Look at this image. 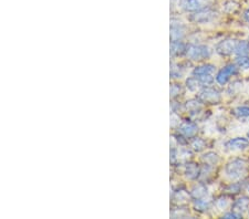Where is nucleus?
<instances>
[{
  "instance_id": "nucleus-1",
  "label": "nucleus",
  "mask_w": 249,
  "mask_h": 219,
  "mask_svg": "<svg viewBox=\"0 0 249 219\" xmlns=\"http://www.w3.org/2000/svg\"><path fill=\"white\" fill-rule=\"evenodd\" d=\"M249 170V163L245 158H234L225 166V174L231 181H239L246 176Z\"/></svg>"
},
{
  "instance_id": "nucleus-2",
  "label": "nucleus",
  "mask_w": 249,
  "mask_h": 219,
  "mask_svg": "<svg viewBox=\"0 0 249 219\" xmlns=\"http://www.w3.org/2000/svg\"><path fill=\"white\" fill-rule=\"evenodd\" d=\"M212 50L204 45H188L186 49V57L193 61H203L210 59Z\"/></svg>"
},
{
  "instance_id": "nucleus-3",
  "label": "nucleus",
  "mask_w": 249,
  "mask_h": 219,
  "mask_svg": "<svg viewBox=\"0 0 249 219\" xmlns=\"http://www.w3.org/2000/svg\"><path fill=\"white\" fill-rule=\"evenodd\" d=\"M197 99L203 104H218L222 101V95L214 87L204 86L197 93Z\"/></svg>"
},
{
  "instance_id": "nucleus-4",
  "label": "nucleus",
  "mask_w": 249,
  "mask_h": 219,
  "mask_svg": "<svg viewBox=\"0 0 249 219\" xmlns=\"http://www.w3.org/2000/svg\"><path fill=\"white\" fill-rule=\"evenodd\" d=\"M217 18V13L215 10H213L212 8H206V9L196 11V13H193L191 16V20L195 23H200V25H204V23H210Z\"/></svg>"
},
{
  "instance_id": "nucleus-5",
  "label": "nucleus",
  "mask_w": 249,
  "mask_h": 219,
  "mask_svg": "<svg viewBox=\"0 0 249 219\" xmlns=\"http://www.w3.org/2000/svg\"><path fill=\"white\" fill-rule=\"evenodd\" d=\"M237 72H238V67H237L235 63H231V65L225 66L223 69H220L217 74H216V82L220 85H225L228 81H230V79L232 75L237 74Z\"/></svg>"
},
{
  "instance_id": "nucleus-6",
  "label": "nucleus",
  "mask_w": 249,
  "mask_h": 219,
  "mask_svg": "<svg viewBox=\"0 0 249 219\" xmlns=\"http://www.w3.org/2000/svg\"><path fill=\"white\" fill-rule=\"evenodd\" d=\"M214 0H183L182 7L183 9L190 13H196V11L211 8Z\"/></svg>"
},
{
  "instance_id": "nucleus-7",
  "label": "nucleus",
  "mask_w": 249,
  "mask_h": 219,
  "mask_svg": "<svg viewBox=\"0 0 249 219\" xmlns=\"http://www.w3.org/2000/svg\"><path fill=\"white\" fill-rule=\"evenodd\" d=\"M236 42L237 40L234 39H225L219 41L216 45L215 51L216 53H218L222 57H230L232 53H235L236 49Z\"/></svg>"
},
{
  "instance_id": "nucleus-8",
  "label": "nucleus",
  "mask_w": 249,
  "mask_h": 219,
  "mask_svg": "<svg viewBox=\"0 0 249 219\" xmlns=\"http://www.w3.org/2000/svg\"><path fill=\"white\" fill-rule=\"evenodd\" d=\"M225 147L228 151H243L249 147V138L247 137H234L228 139L225 143Z\"/></svg>"
},
{
  "instance_id": "nucleus-9",
  "label": "nucleus",
  "mask_w": 249,
  "mask_h": 219,
  "mask_svg": "<svg viewBox=\"0 0 249 219\" xmlns=\"http://www.w3.org/2000/svg\"><path fill=\"white\" fill-rule=\"evenodd\" d=\"M178 132L185 138H192L197 134L198 126L194 122H184L179 125Z\"/></svg>"
},
{
  "instance_id": "nucleus-10",
  "label": "nucleus",
  "mask_w": 249,
  "mask_h": 219,
  "mask_svg": "<svg viewBox=\"0 0 249 219\" xmlns=\"http://www.w3.org/2000/svg\"><path fill=\"white\" fill-rule=\"evenodd\" d=\"M184 37H185V27L180 22H173L171 26L172 41H180Z\"/></svg>"
},
{
  "instance_id": "nucleus-11",
  "label": "nucleus",
  "mask_w": 249,
  "mask_h": 219,
  "mask_svg": "<svg viewBox=\"0 0 249 219\" xmlns=\"http://www.w3.org/2000/svg\"><path fill=\"white\" fill-rule=\"evenodd\" d=\"M248 209H249V197H246V196L236 199L231 205L232 212L238 213L240 215L248 212Z\"/></svg>"
},
{
  "instance_id": "nucleus-12",
  "label": "nucleus",
  "mask_w": 249,
  "mask_h": 219,
  "mask_svg": "<svg viewBox=\"0 0 249 219\" xmlns=\"http://www.w3.org/2000/svg\"><path fill=\"white\" fill-rule=\"evenodd\" d=\"M216 70V67L210 65V63H205V65L196 67L194 70H193V75L196 78L203 77V75H207V74H214Z\"/></svg>"
},
{
  "instance_id": "nucleus-13",
  "label": "nucleus",
  "mask_w": 249,
  "mask_h": 219,
  "mask_svg": "<svg viewBox=\"0 0 249 219\" xmlns=\"http://www.w3.org/2000/svg\"><path fill=\"white\" fill-rule=\"evenodd\" d=\"M184 174L188 179H197L200 176V168L197 164L195 163H188L185 166V170H184Z\"/></svg>"
},
{
  "instance_id": "nucleus-14",
  "label": "nucleus",
  "mask_w": 249,
  "mask_h": 219,
  "mask_svg": "<svg viewBox=\"0 0 249 219\" xmlns=\"http://www.w3.org/2000/svg\"><path fill=\"white\" fill-rule=\"evenodd\" d=\"M187 46L182 41H172L171 43V54L173 57H179V55L186 54Z\"/></svg>"
},
{
  "instance_id": "nucleus-15",
  "label": "nucleus",
  "mask_w": 249,
  "mask_h": 219,
  "mask_svg": "<svg viewBox=\"0 0 249 219\" xmlns=\"http://www.w3.org/2000/svg\"><path fill=\"white\" fill-rule=\"evenodd\" d=\"M212 204V201L210 198L203 197L198 199H194V208L197 212H206L207 209H210Z\"/></svg>"
},
{
  "instance_id": "nucleus-16",
  "label": "nucleus",
  "mask_w": 249,
  "mask_h": 219,
  "mask_svg": "<svg viewBox=\"0 0 249 219\" xmlns=\"http://www.w3.org/2000/svg\"><path fill=\"white\" fill-rule=\"evenodd\" d=\"M202 161L204 162V164L214 167L218 164L220 158L218 156V154H216L214 152H207L202 156Z\"/></svg>"
},
{
  "instance_id": "nucleus-17",
  "label": "nucleus",
  "mask_w": 249,
  "mask_h": 219,
  "mask_svg": "<svg viewBox=\"0 0 249 219\" xmlns=\"http://www.w3.org/2000/svg\"><path fill=\"white\" fill-rule=\"evenodd\" d=\"M235 53L237 55H247L249 53V41L247 40H237Z\"/></svg>"
},
{
  "instance_id": "nucleus-18",
  "label": "nucleus",
  "mask_w": 249,
  "mask_h": 219,
  "mask_svg": "<svg viewBox=\"0 0 249 219\" xmlns=\"http://www.w3.org/2000/svg\"><path fill=\"white\" fill-rule=\"evenodd\" d=\"M192 197L194 199H198V198H203L207 196V188L206 186L203 184H198L196 185L194 188L192 189Z\"/></svg>"
},
{
  "instance_id": "nucleus-19",
  "label": "nucleus",
  "mask_w": 249,
  "mask_h": 219,
  "mask_svg": "<svg viewBox=\"0 0 249 219\" xmlns=\"http://www.w3.org/2000/svg\"><path fill=\"white\" fill-rule=\"evenodd\" d=\"M202 105H203V103L200 102L198 99L191 100V101L186 102L185 109L191 113H197L200 110H202Z\"/></svg>"
},
{
  "instance_id": "nucleus-20",
  "label": "nucleus",
  "mask_w": 249,
  "mask_h": 219,
  "mask_svg": "<svg viewBox=\"0 0 249 219\" xmlns=\"http://www.w3.org/2000/svg\"><path fill=\"white\" fill-rule=\"evenodd\" d=\"M202 86H203L202 83H200L199 80L196 78V77H194V75H193V77H191V78H188L186 80V87L190 91H192V92L198 91Z\"/></svg>"
},
{
  "instance_id": "nucleus-21",
  "label": "nucleus",
  "mask_w": 249,
  "mask_h": 219,
  "mask_svg": "<svg viewBox=\"0 0 249 219\" xmlns=\"http://www.w3.org/2000/svg\"><path fill=\"white\" fill-rule=\"evenodd\" d=\"M231 114L238 118H249V106H237L231 110Z\"/></svg>"
},
{
  "instance_id": "nucleus-22",
  "label": "nucleus",
  "mask_w": 249,
  "mask_h": 219,
  "mask_svg": "<svg viewBox=\"0 0 249 219\" xmlns=\"http://www.w3.org/2000/svg\"><path fill=\"white\" fill-rule=\"evenodd\" d=\"M235 65L240 69H249V55H237L235 60Z\"/></svg>"
},
{
  "instance_id": "nucleus-23",
  "label": "nucleus",
  "mask_w": 249,
  "mask_h": 219,
  "mask_svg": "<svg viewBox=\"0 0 249 219\" xmlns=\"http://www.w3.org/2000/svg\"><path fill=\"white\" fill-rule=\"evenodd\" d=\"M191 146L195 152H202L205 147H206V142L200 137H194V139L191 143Z\"/></svg>"
},
{
  "instance_id": "nucleus-24",
  "label": "nucleus",
  "mask_w": 249,
  "mask_h": 219,
  "mask_svg": "<svg viewBox=\"0 0 249 219\" xmlns=\"http://www.w3.org/2000/svg\"><path fill=\"white\" fill-rule=\"evenodd\" d=\"M230 198L228 197H226V196H222V197H219L218 199H216V202H215V206H216V208H217L218 210H224V209H226L228 206H230Z\"/></svg>"
},
{
  "instance_id": "nucleus-25",
  "label": "nucleus",
  "mask_w": 249,
  "mask_h": 219,
  "mask_svg": "<svg viewBox=\"0 0 249 219\" xmlns=\"http://www.w3.org/2000/svg\"><path fill=\"white\" fill-rule=\"evenodd\" d=\"M242 187H243V182L232 183V184H231L230 186H227L226 192L228 194H232V195L239 194V193H242Z\"/></svg>"
},
{
  "instance_id": "nucleus-26",
  "label": "nucleus",
  "mask_w": 249,
  "mask_h": 219,
  "mask_svg": "<svg viewBox=\"0 0 249 219\" xmlns=\"http://www.w3.org/2000/svg\"><path fill=\"white\" fill-rule=\"evenodd\" d=\"M199 80V82L202 83L203 86H210L215 81V78L213 77V74H207V75H203V77L197 78Z\"/></svg>"
},
{
  "instance_id": "nucleus-27",
  "label": "nucleus",
  "mask_w": 249,
  "mask_h": 219,
  "mask_svg": "<svg viewBox=\"0 0 249 219\" xmlns=\"http://www.w3.org/2000/svg\"><path fill=\"white\" fill-rule=\"evenodd\" d=\"M171 75L172 78H175V79H178L182 77V72H180V67L178 65H174V63H173L171 67Z\"/></svg>"
},
{
  "instance_id": "nucleus-28",
  "label": "nucleus",
  "mask_w": 249,
  "mask_h": 219,
  "mask_svg": "<svg viewBox=\"0 0 249 219\" xmlns=\"http://www.w3.org/2000/svg\"><path fill=\"white\" fill-rule=\"evenodd\" d=\"M179 93H182V86L179 84H173L171 86V98H176L178 97Z\"/></svg>"
},
{
  "instance_id": "nucleus-29",
  "label": "nucleus",
  "mask_w": 249,
  "mask_h": 219,
  "mask_svg": "<svg viewBox=\"0 0 249 219\" xmlns=\"http://www.w3.org/2000/svg\"><path fill=\"white\" fill-rule=\"evenodd\" d=\"M223 218H227V219H238V218H243V215H240L238 213H235V212H230V213H226L223 215Z\"/></svg>"
},
{
  "instance_id": "nucleus-30",
  "label": "nucleus",
  "mask_w": 249,
  "mask_h": 219,
  "mask_svg": "<svg viewBox=\"0 0 249 219\" xmlns=\"http://www.w3.org/2000/svg\"><path fill=\"white\" fill-rule=\"evenodd\" d=\"M242 192L246 197H249V182H243Z\"/></svg>"
},
{
  "instance_id": "nucleus-31",
  "label": "nucleus",
  "mask_w": 249,
  "mask_h": 219,
  "mask_svg": "<svg viewBox=\"0 0 249 219\" xmlns=\"http://www.w3.org/2000/svg\"><path fill=\"white\" fill-rule=\"evenodd\" d=\"M243 19L245 20V21L249 23V8H247V9L244 11V14H243Z\"/></svg>"
},
{
  "instance_id": "nucleus-32",
  "label": "nucleus",
  "mask_w": 249,
  "mask_h": 219,
  "mask_svg": "<svg viewBox=\"0 0 249 219\" xmlns=\"http://www.w3.org/2000/svg\"><path fill=\"white\" fill-rule=\"evenodd\" d=\"M247 137H248V138H249V132H248V133H247Z\"/></svg>"
},
{
  "instance_id": "nucleus-33",
  "label": "nucleus",
  "mask_w": 249,
  "mask_h": 219,
  "mask_svg": "<svg viewBox=\"0 0 249 219\" xmlns=\"http://www.w3.org/2000/svg\"><path fill=\"white\" fill-rule=\"evenodd\" d=\"M248 41H249V39H248Z\"/></svg>"
}]
</instances>
